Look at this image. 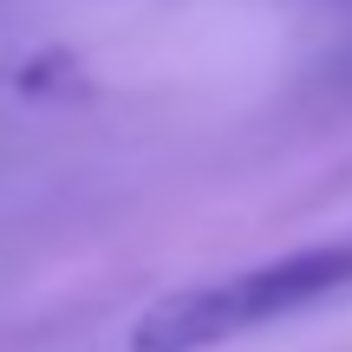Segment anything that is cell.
<instances>
[{
	"instance_id": "6da1fadb",
	"label": "cell",
	"mask_w": 352,
	"mask_h": 352,
	"mask_svg": "<svg viewBox=\"0 0 352 352\" xmlns=\"http://www.w3.org/2000/svg\"><path fill=\"white\" fill-rule=\"evenodd\" d=\"M352 287V241H320V248H294L274 261L235 267L202 287H176L157 307H144L131 327V352H209L241 333L280 327V320L307 314V307L333 300Z\"/></svg>"
}]
</instances>
